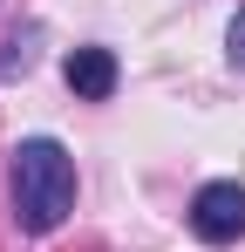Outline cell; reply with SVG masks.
Wrapping results in <instances>:
<instances>
[{
  "instance_id": "cell-1",
  "label": "cell",
  "mask_w": 245,
  "mask_h": 252,
  "mask_svg": "<svg viewBox=\"0 0 245 252\" xmlns=\"http://www.w3.org/2000/svg\"><path fill=\"white\" fill-rule=\"evenodd\" d=\"M68 211H75V157L55 136H21L14 143V225L41 239Z\"/></svg>"
},
{
  "instance_id": "cell-5",
  "label": "cell",
  "mask_w": 245,
  "mask_h": 252,
  "mask_svg": "<svg viewBox=\"0 0 245 252\" xmlns=\"http://www.w3.org/2000/svg\"><path fill=\"white\" fill-rule=\"evenodd\" d=\"M225 48H232V62H239V68H245V14H239V21H232V28H225Z\"/></svg>"
},
{
  "instance_id": "cell-2",
  "label": "cell",
  "mask_w": 245,
  "mask_h": 252,
  "mask_svg": "<svg viewBox=\"0 0 245 252\" xmlns=\"http://www.w3.org/2000/svg\"><path fill=\"white\" fill-rule=\"evenodd\" d=\"M191 232H198L204 246H232V239H245V191L239 184H204L198 198H191Z\"/></svg>"
},
{
  "instance_id": "cell-3",
  "label": "cell",
  "mask_w": 245,
  "mask_h": 252,
  "mask_svg": "<svg viewBox=\"0 0 245 252\" xmlns=\"http://www.w3.org/2000/svg\"><path fill=\"white\" fill-rule=\"evenodd\" d=\"M116 55H109V48H75V55H68V89H75L82 102H109V95H116Z\"/></svg>"
},
{
  "instance_id": "cell-4",
  "label": "cell",
  "mask_w": 245,
  "mask_h": 252,
  "mask_svg": "<svg viewBox=\"0 0 245 252\" xmlns=\"http://www.w3.org/2000/svg\"><path fill=\"white\" fill-rule=\"evenodd\" d=\"M34 28H28V34H14V41H7V55H0V75H28V68H34Z\"/></svg>"
}]
</instances>
